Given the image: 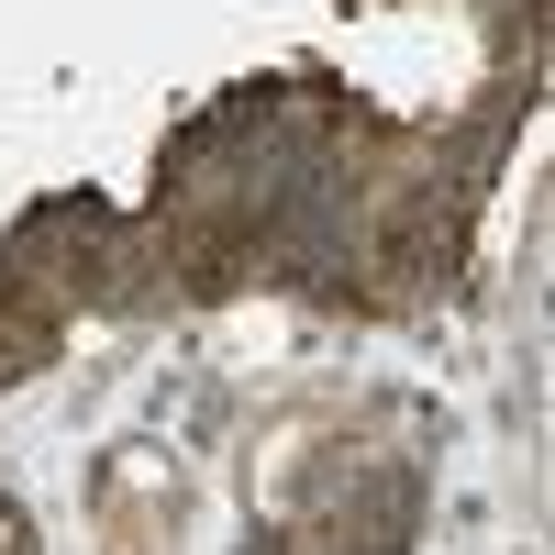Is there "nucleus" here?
I'll use <instances>...</instances> for the list:
<instances>
[{"label": "nucleus", "mask_w": 555, "mask_h": 555, "mask_svg": "<svg viewBox=\"0 0 555 555\" xmlns=\"http://www.w3.org/2000/svg\"><path fill=\"white\" fill-rule=\"evenodd\" d=\"M0 555H23V522H12V500H0Z\"/></svg>", "instance_id": "f257e3e1"}]
</instances>
